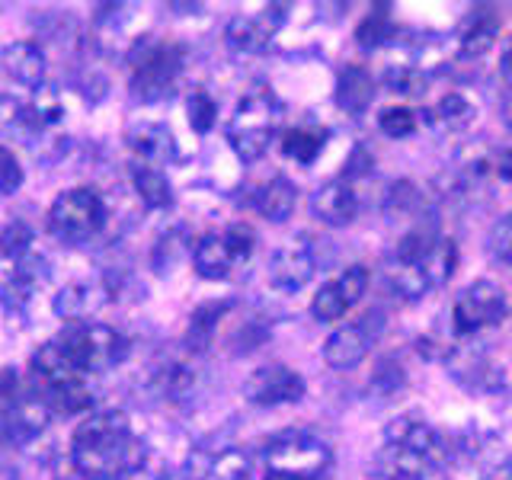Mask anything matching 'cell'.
I'll return each mask as SVG.
<instances>
[{"mask_svg": "<svg viewBox=\"0 0 512 480\" xmlns=\"http://www.w3.org/2000/svg\"><path fill=\"white\" fill-rule=\"evenodd\" d=\"M68 455L80 480H125L144 471L148 445L135 436L125 413L103 410L74 429Z\"/></svg>", "mask_w": 512, "mask_h": 480, "instance_id": "obj_1", "label": "cell"}, {"mask_svg": "<svg viewBox=\"0 0 512 480\" xmlns=\"http://www.w3.org/2000/svg\"><path fill=\"white\" fill-rule=\"evenodd\" d=\"M26 391L39 400L45 413L74 416L93 407V394L87 388V375L61 356L55 343H45L29 362V381Z\"/></svg>", "mask_w": 512, "mask_h": 480, "instance_id": "obj_2", "label": "cell"}, {"mask_svg": "<svg viewBox=\"0 0 512 480\" xmlns=\"http://www.w3.org/2000/svg\"><path fill=\"white\" fill-rule=\"evenodd\" d=\"M52 343L80 375L109 372V368H116L128 356L125 336L106 324H96V320H87V324H68Z\"/></svg>", "mask_w": 512, "mask_h": 480, "instance_id": "obj_3", "label": "cell"}, {"mask_svg": "<svg viewBox=\"0 0 512 480\" xmlns=\"http://www.w3.org/2000/svg\"><path fill=\"white\" fill-rule=\"evenodd\" d=\"M279 112H282L279 100L266 87L247 93L237 103L228 122V144L244 164H253V160H260L269 151L272 135L279 128Z\"/></svg>", "mask_w": 512, "mask_h": 480, "instance_id": "obj_4", "label": "cell"}, {"mask_svg": "<svg viewBox=\"0 0 512 480\" xmlns=\"http://www.w3.org/2000/svg\"><path fill=\"white\" fill-rule=\"evenodd\" d=\"M106 224V205L93 189H68L48 208V231L61 244H87Z\"/></svg>", "mask_w": 512, "mask_h": 480, "instance_id": "obj_5", "label": "cell"}, {"mask_svg": "<svg viewBox=\"0 0 512 480\" xmlns=\"http://www.w3.org/2000/svg\"><path fill=\"white\" fill-rule=\"evenodd\" d=\"M333 448L314 436V432H282L266 445V468L272 474L298 477V480H317L330 468Z\"/></svg>", "mask_w": 512, "mask_h": 480, "instance_id": "obj_6", "label": "cell"}, {"mask_svg": "<svg viewBox=\"0 0 512 480\" xmlns=\"http://www.w3.org/2000/svg\"><path fill=\"white\" fill-rule=\"evenodd\" d=\"M509 298L506 288L493 279H474L452 304V330L458 340H471V336L496 327L506 317Z\"/></svg>", "mask_w": 512, "mask_h": 480, "instance_id": "obj_7", "label": "cell"}, {"mask_svg": "<svg viewBox=\"0 0 512 480\" xmlns=\"http://www.w3.org/2000/svg\"><path fill=\"white\" fill-rule=\"evenodd\" d=\"M183 64H186V52L180 45H148L144 55L135 58V71H132L135 96L144 103L164 100V96L173 93L176 80H180Z\"/></svg>", "mask_w": 512, "mask_h": 480, "instance_id": "obj_8", "label": "cell"}, {"mask_svg": "<svg viewBox=\"0 0 512 480\" xmlns=\"http://www.w3.org/2000/svg\"><path fill=\"white\" fill-rule=\"evenodd\" d=\"M388 327V317L381 308L365 311L359 320H352L346 327H336L327 343H324V362L336 372H346V368H356L368 352H372L375 340Z\"/></svg>", "mask_w": 512, "mask_h": 480, "instance_id": "obj_9", "label": "cell"}, {"mask_svg": "<svg viewBox=\"0 0 512 480\" xmlns=\"http://www.w3.org/2000/svg\"><path fill=\"white\" fill-rule=\"evenodd\" d=\"M365 292H368V269L349 266L333 282L320 285V292L311 301V314L320 324H333V320H340L349 308H356Z\"/></svg>", "mask_w": 512, "mask_h": 480, "instance_id": "obj_10", "label": "cell"}, {"mask_svg": "<svg viewBox=\"0 0 512 480\" xmlns=\"http://www.w3.org/2000/svg\"><path fill=\"white\" fill-rule=\"evenodd\" d=\"M304 394H308V384L288 365H263L247 378V397L256 407L298 404Z\"/></svg>", "mask_w": 512, "mask_h": 480, "instance_id": "obj_11", "label": "cell"}, {"mask_svg": "<svg viewBox=\"0 0 512 480\" xmlns=\"http://www.w3.org/2000/svg\"><path fill=\"white\" fill-rule=\"evenodd\" d=\"M285 10H288V4H272V7H266V16H234L228 29H224V39H228L234 52L260 55L269 48L276 29L285 23Z\"/></svg>", "mask_w": 512, "mask_h": 480, "instance_id": "obj_12", "label": "cell"}, {"mask_svg": "<svg viewBox=\"0 0 512 480\" xmlns=\"http://www.w3.org/2000/svg\"><path fill=\"white\" fill-rule=\"evenodd\" d=\"M317 272V260L304 240H288L269 256V285L279 292H298Z\"/></svg>", "mask_w": 512, "mask_h": 480, "instance_id": "obj_13", "label": "cell"}, {"mask_svg": "<svg viewBox=\"0 0 512 480\" xmlns=\"http://www.w3.org/2000/svg\"><path fill=\"white\" fill-rule=\"evenodd\" d=\"M445 365L452 368V378L461 381L471 391H496L503 388V368L496 365L484 349L455 343L452 356L445 359Z\"/></svg>", "mask_w": 512, "mask_h": 480, "instance_id": "obj_14", "label": "cell"}, {"mask_svg": "<svg viewBox=\"0 0 512 480\" xmlns=\"http://www.w3.org/2000/svg\"><path fill=\"white\" fill-rule=\"evenodd\" d=\"M48 282V260L39 253H26L23 260H16V269L10 272V279L0 288V301L13 314H23L29 308L32 295Z\"/></svg>", "mask_w": 512, "mask_h": 480, "instance_id": "obj_15", "label": "cell"}, {"mask_svg": "<svg viewBox=\"0 0 512 480\" xmlns=\"http://www.w3.org/2000/svg\"><path fill=\"white\" fill-rule=\"evenodd\" d=\"M311 212L327 228H346L359 215V192L346 180H330L317 186V192L311 196Z\"/></svg>", "mask_w": 512, "mask_h": 480, "instance_id": "obj_16", "label": "cell"}, {"mask_svg": "<svg viewBox=\"0 0 512 480\" xmlns=\"http://www.w3.org/2000/svg\"><path fill=\"white\" fill-rule=\"evenodd\" d=\"M106 301H109V292L100 282H71L55 295L52 308L61 320H68V324H87L93 314H100L106 308Z\"/></svg>", "mask_w": 512, "mask_h": 480, "instance_id": "obj_17", "label": "cell"}, {"mask_svg": "<svg viewBox=\"0 0 512 480\" xmlns=\"http://www.w3.org/2000/svg\"><path fill=\"white\" fill-rule=\"evenodd\" d=\"M0 64L10 80H16L20 87L39 90L45 80V55L36 42H10L0 52Z\"/></svg>", "mask_w": 512, "mask_h": 480, "instance_id": "obj_18", "label": "cell"}, {"mask_svg": "<svg viewBox=\"0 0 512 480\" xmlns=\"http://www.w3.org/2000/svg\"><path fill=\"white\" fill-rule=\"evenodd\" d=\"M128 148H132L141 160L144 167H157V164H167L176 154V141H173V132L167 125L160 122H138L128 128Z\"/></svg>", "mask_w": 512, "mask_h": 480, "instance_id": "obj_19", "label": "cell"}, {"mask_svg": "<svg viewBox=\"0 0 512 480\" xmlns=\"http://www.w3.org/2000/svg\"><path fill=\"white\" fill-rule=\"evenodd\" d=\"M333 100L343 112H349V116H362V112L375 103V77L365 68H359V64H346L340 77H336Z\"/></svg>", "mask_w": 512, "mask_h": 480, "instance_id": "obj_20", "label": "cell"}, {"mask_svg": "<svg viewBox=\"0 0 512 480\" xmlns=\"http://www.w3.org/2000/svg\"><path fill=\"white\" fill-rule=\"evenodd\" d=\"M298 205V189L292 180H285V176H272V180H266L260 189L253 192V208L260 212L266 221H288Z\"/></svg>", "mask_w": 512, "mask_h": 480, "instance_id": "obj_21", "label": "cell"}, {"mask_svg": "<svg viewBox=\"0 0 512 480\" xmlns=\"http://www.w3.org/2000/svg\"><path fill=\"white\" fill-rule=\"evenodd\" d=\"M192 263H196V272L202 279H228L231 272L240 266L234 260L228 240H224V234H218V231L205 234L199 240L196 250H192Z\"/></svg>", "mask_w": 512, "mask_h": 480, "instance_id": "obj_22", "label": "cell"}, {"mask_svg": "<svg viewBox=\"0 0 512 480\" xmlns=\"http://www.w3.org/2000/svg\"><path fill=\"white\" fill-rule=\"evenodd\" d=\"M234 308V301H205L199 304L189 317V330H186V346L192 352H205L215 343V333L221 327L224 314Z\"/></svg>", "mask_w": 512, "mask_h": 480, "instance_id": "obj_23", "label": "cell"}, {"mask_svg": "<svg viewBox=\"0 0 512 480\" xmlns=\"http://www.w3.org/2000/svg\"><path fill=\"white\" fill-rule=\"evenodd\" d=\"M330 132L324 125H298V128H288V132L282 135V154L292 157L295 164L308 167L314 164V160L320 157V151H324Z\"/></svg>", "mask_w": 512, "mask_h": 480, "instance_id": "obj_24", "label": "cell"}, {"mask_svg": "<svg viewBox=\"0 0 512 480\" xmlns=\"http://www.w3.org/2000/svg\"><path fill=\"white\" fill-rule=\"evenodd\" d=\"M432 122H439L445 132H452V135H461V132H468V128L474 125L477 119V106L474 100L464 90H452V93H445L436 112H429Z\"/></svg>", "mask_w": 512, "mask_h": 480, "instance_id": "obj_25", "label": "cell"}, {"mask_svg": "<svg viewBox=\"0 0 512 480\" xmlns=\"http://www.w3.org/2000/svg\"><path fill=\"white\" fill-rule=\"evenodd\" d=\"M45 128L32 116L29 103L16 100V96L4 93L0 96V135L4 138H20V141H32Z\"/></svg>", "mask_w": 512, "mask_h": 480, "instance_id": "obj_26", "label": "cell"}, {"mask_svg": "<svg viewBox=\"0 0 512 480\" xmlns=\"http://www.w3.org/2000/svg\"><path fill=\"white\" fill-rule=\"evenodd\" d=\"M496 39H500V20L484 13L464 26L461 39H458V55L461 58H484L496 45Z\"/></svg>", "mask_w": 512, "mask_h": 480, "instance_id": "obj_27", "label": "cell"}, {"mask_svg": "<svg viewBox=\"0 0 512 480\" xmlns=\"http://www.w3.org/2000/svg\"><path fill=\"white\" fill-rule=\"evenodd\" d=\"M420 269H423L429 288H442L458 269V244L452 237H439L436 247H432L426 253V260L420 263Z\"/></svg>", "mask_w": 512, "mask_h": 480, "instance_id": "obj_28", "label": "cell"}, {"mask_svg": "<svg viewBox=\"0 0 512 480\" xmlns=\"http://www.w3.org/2000/svg\"><path fill=\"white\" fill-rule=\"evenodd\" d=\"M439 228L432 221H420V224H413V228L400 237V244H397V253H394V263H407V266H420L426 260V253L436 247V240H439Z\"/></svg>", "mask_w": 512, "mask_h": 480, "instance_id": "obj_29", "label": "cell"}, {"mask_svg": "<svg viewBox=\"0 0 512 480\" xmlns=\"http://www.w3.org/2000/svg\"><path fill=\"white\" fill-rule=\"evenodd\" d=\"M384 212L394 218H413L426 212V192L413 180H394L384 192Z\"/></svg>", "mask_w": 512, "mask_h": 480, "instance_id": "obj_30", "label": "cell"}, {"mask_svg": "<svg viewBox=\"0 0 512 480\" xmlns=\"http://www.w3.org/2000/svg\"><path fill=\"white\" fill-rule=\"evenodd\" d=\"M132 183H135V192L138 199L148 205V208H167L173 202V189H170V180L157 167H144L138 164L132 170Z\"/></svg>", "mask_w": 512, "mask_h": 480, "instance_id": "obj_31", "label": "cell"}, {"mask_svg": "<svg viewBox=\"0 0 512 480\" xmlns=\"http://www.w3.org/2000/svg\"><path fill=\"white\" fill-rule=\"evenodd\" d=\"M384 87L397 96H423L429 90V77L423 68H416L413 61H394L381 74Z\"/></svg>", "mask_w": 512, "mask_h": 480, "instance_id": "obj_32", "label": "cell"}, {"mask_svg": "<svg viewBox=\"0 0 512 480\" xmlns=\"http://www.w3.org/2000/svg\"><path fill=\"white\" fill-rule=\"evenodd\" d=\"M394 36H397V26L391 20L388 7H375V13H368L365 20L359 23V29H356V45L368 48V52H375V48L388 45Z\"/></svg>", "mask_w": 512, "mask_h": 480, "instance_id": "obj_33", "label": "cell"}, {"mask_svg": "<svg viewBox=\"0 0 512 480\" xmlns=\"http://www.w3.org/2000/svg\"><path fill=\"white\" fill-rule=\"evenodd\" d=\"M388 285L397 298L404 301H420L429 292V282L423 276L420 266H407V263H391L388 269Z\"/></svg>", "mask_w": 512, "mask_h": 480, "instance_id": "obj_34", "label": "cell"}, {"mask_svg": "<svg viewBox=\"0 0 512 480\" xmlns=\"http://www.w3.org/2000/svg\"><path fill=\"white\" fill-rule=\"evenodd\" d=\"M205 480H250V455L240 448H224L221 455H212L208 461Z\"/></svg>", "mask_w": 512, "mask_h": 480, "instance_id": "obj_35", "label": "cell"}, {"mask_svg": "<svg viewBox=\"0 0 512 480\" xmlns=\"http://www.w3.org/2000/svg\"><path fill=\"white\" fill-rule=\"evenodd\" d=\"M186 116H189L192 132L208 135L215 128V122H218V106H215V100L205 90H196V93L189 96V103H186Z\"/></svg>", "mask_w": 512, "mask_h": 480, "instance_id": "obj_36", "label": "cell"}, {"mask_svg": "<svg viewBox=\"0 0 512 480\" xmlns=\"http://www.w3.org/2000/svg\"><path fill=\"white\" fill-rule=\"evenodd\" d=\"M32 247V231L26 221H10L4 231H0V256H7V260H23Z\"/></svg>", "mask_w": 512, "mask_h": 480, "instance_id": "obj_37", "label": "cell"}, {"mask_svg": "<svg viewBox=\"0 0 512 480\" xmlns=\"http://www.w3.org/2000/svg\"><path fill=\"white\" fill-rule=\"evenodd\" d=\"M378 128L388 138H407V135H413V128H416V112L407 109V106H391V109H384L378 116Z\"/></svg>", "mask_w": 512, "mask_h": 480, "instance_id": "obj_38", "label": "cell"}, {"mask_svg": "<svg viewBox=\"0 0 512 480\" xmlns=\"http://www.w3.org/2000/svg\"><path fill=\"white\" fill-rule=\"evenodd\" d=\"M29 109H32V116H36V122H39L42 128L61 122V116H64L61 96H58L52 87H42V90L36 93V100L29 103Z\"/></svg>", "mask_w": 512, "mask_h": 480, "instance_id": "obj_39", "label": "cell"}, {"mask_svg": "<svg viewBox=\"0 0 512 480\" xmlns=\"http://www.w3.org/2000/svg\"><path fill=\"white\" fill-rule=\"evenodd\" d=\"M224 240H228L234 260L240 266H244L256 250V234H253V228H247V224H231V228L224 231Z\"/></svg>", "mask_w": 512, "mask_h": 480, "instance_id": "obj_40", "label": "cell"}, {"mask_svg": "<svg viewBox=\"0 0 512 480\" xmlns=\"http://www.w3.org/2000/svg\"><path fill=\"white\" fill-rule=\"evenodd\" d=\"M23 186V167L10 148L0 144V196H13Z\"/></svg>", "mask_w": 512, "mask_h": 480, "instance_id": "obj_41", "label": "cell"}, {"mask_svg": "<svg viewBox=\"0 0 512 480\" xmlns=\"http://www.w3.org/2000/svg\"><path fill=\"white\" fill-rule=\"evenodd\" d=\"M490 253L500 263L512 266V212L503 215L500 221L493 224V231H490Z\"/></svg>", "mask_w": 512, "mask_h": 480, "instance_id": "obj_42", "label": "cell"}, {"mask_svg": "<svg viewBox=\"0 0 512 480\" xmlns=\"http://www.w3.org/2000/svg\"><path fill=\"white\" fill-rule=\"evenodd\" d=\"M192 384H196V375H192V368L183 365V362H176V365L167 368V375H164V394L180 400V397L189 394Z\"/></svg>", "mask_w": 512, "mask_h": 480, "instance_id": "obj_43", "label": "cell"}, {"mask_svg": "<svg viewBox=\"0 0 512 480\" xmlns=\"http://www.w3.org/2000/svg\"><path fill=\"white\" fill-rule=\"evenodd\" d=\"M372 167H375L372 154H368V151L362 148V144H359V148H352V154H349V160H346V170H343L340 180L352 183V180H359V176H368V173H372Z\"/></svg>", "mask_w": 512, "mask_h": 480, "instance_id": "obj_44", "label": "cell"}, {"mask_svg": "<svg viewBox=\"0 0 512 480\" xmlns=\"http://www.w3.org/2000/svg\"><path fill=\"white\" fill-rule=\"evenodd\" d=\"M493 176L500 183H512V148H503L493 154Z\"/></svg>", "mask_w": 512, "mask_h": 480, "instance_id": "obj_45", "label": "cell"}, {"mask_svg": "<svg viewBox=\"0 0 512 480\" xmlns=\"http://www.w3.org/2000/svg\"><path fill=\"white\" fill-rule=\"evenodd\" d=\"M500 74H503V84L506 90H512V39L503 48V58H500Z\"/></svg>", "mask_w": 512, "mask_h": 480, "instance_id": "obj_46", "label": "cell"}, {"mask_svg": "<svg viewBox=\"0 0 512 480\" xmlns=\"http://www.w3.org/2000/svg\"><path fill=\"white\" fill-rule=\"evenodd\" d=\"M480 480H512V461L509 464H500V468L480 471Z\"/></svg>", "mask_w": 512, "mask_h": 480, "instance_id": "obj_47", "label": "cell"}, {"mask_svg": "<svg viewBox=\"0 0 512 480\" xmlns=\"http://www.w3.org/2000/svg\"><path fill=\"white\" fill-rule=\"evenodd\" d=\"M263 480H298V477H285V474H272V471H269Z\"/></svg>", "mask_w": 512, "mask_h": 480, "instance_id": "obj_48", "label": "cell"}, {"mask_svg": "<svg viewBox=\"0 0 512 480\" xmlns=\"http://www.w3.org/2000/svg\"><path fill=\"white\" fill-rule=\"evenodd\" d=\"M372 480H394V477H388V474H378V477H372Z\"/></svg>", "mask_w": 512, "mask_h": 480, "instance_id": "obj_49", "label": "cell"}]
</instances>
